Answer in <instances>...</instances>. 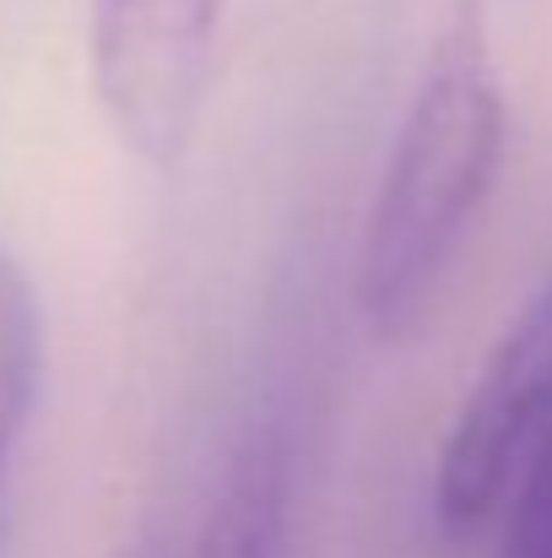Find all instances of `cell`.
Listing matches in <instances>:
<instances>
[{"mask_svg":"<svg viewBox=\"0 0 552 558\" xmlns=\"http://www.w3.org/2000/svg\"><path fill=\"white\" fill-rule=\"evenodd\" d=\"M287 532V445L260 434L238 450L189 558H282Z\"/></svg>","mask_w":552,"mask_h":558,"instance_id":"277c9868","label":"cell"},{"mask_svg":"<svg viewBox=\"0 0 552 558\" xmlns=\"http://www.w3.org/2000/svg\"><path fill=\"white\" fill-rule=\"evenodd\" d=\"M499 558H552V428L531 450L510 494V526H504Z\"/></svg>","mask_w":552,"mask_h":558,"instance_id":"8992f818","label":"cell"},{"mask_svg":"<svg viewBox=\"0 0 552 558\" xmlns=\"http://www.w3.org/2000/svg\"><path fill=\"white\" fill-rule=\"evenodd\" d=\"M38 385H44V310L22 260L0 239V558L11 515V472L38 407Z\"/></svg>","mask_w":552,"mask_h":558,"instance_id":"5b68a950","label":"cell"},{"mask_svg":"<svg viewBox=\"0 0 552 558\" xmlns=\"http://www.w3.org/2000/svg\"><path fill=\"white\" fill-rule=\"evenodd\" d=\"M222 0H93V87L147 169H180L206 109Z\"/></svg>","mask_w":552,"mask_h":558,"instance_id":"3957f363","label":"cell"},{"mask_svg":"<svg viewBox=\"0 0 552 558\" xmlns=\"http://www.w3.org/2000/svg\"><path fill=\"white\" fill-rule=\"evenodd\" d=\"M552 428V271L515 310L493 353L482 359L466 401L450 423L433 472V526L444 543L477 537L499 510Z\"/></svg>","mask_w":552,"mask_h":558,"instance_id":"7a4b0ae2","label":"cell"},{"mask_svg":"<svg viewBox=\"0 0 552 558\" xmlns=\"http://www.w3.org/2000/svg\"><path fill=\"white\" fill-rule=\"evenodd\" d=\"M510 147V104L493 60L482 0H455L412 104L401 114L358 255V315L368 337L412 342L461 255L477 211L499 185Z\"/></svg>","mask_w":552,"mask_h":558,"instance_id":"6da1fadb","label":"cell"}]
</instances>
